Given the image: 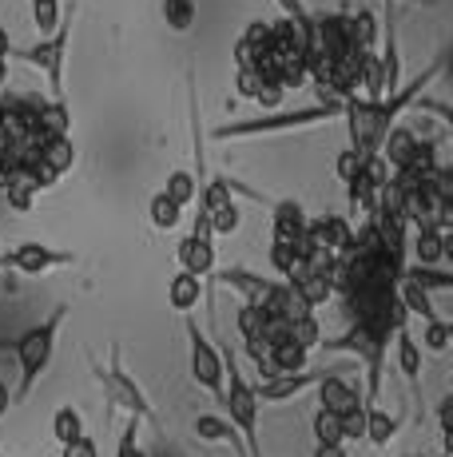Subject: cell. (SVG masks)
Instances as JSON below:
<instances>
[{
    "mask_svg": "<svg viewBox=\"0 0 453 457\" xmlns=\"http://www.w3.org/2000/svg\"><path fill=\"white\" fill-rule=\"evenodd\" d=\"M394 434H398V418H390L382 406H366V434L362 437H370V445H390L394 442Z\"/></svg>",
    "mask_w": 453,
    "mask_h": 457,
    "instance_id": "cell-27",
    "label": "cell"
},
{
    "mask_svg": "<svg viewBox=\"0 0 453 457\" xmlns=\"http://www.w3.org/2000/svg\"><path fill=\"white\" fill-rule=\"evenodd\" d=\"M223 354V406H226V421L235 426V434L243 437V450L247 457H263V442H259V398H255V382H247V374H243L239 366V354H235L231 346L219 350Z\"/></svg>",
    "mask_w": 453,
    "mask_h": 457,
    "instance_id": "cell-5",
    "label": "cell"
},
{
    "mask_svg": "<svg viewBox=\"0 0 453 457\" xmlns=\"http://www.w3.org/2000/svg\"><path fill=\"white\" fill-rule=\"evenodd\" d=\"M223 287H231V291H239L243 295V303H251V306H263V298L271 295V278H263V275H255V270H247V267H223L219 275Z\"/></svg>",
    "mask_w": 453,
    "mask_h": 457,
    "instance_id": "cell-16",
    "label": "cell"
},
{
    "mask_svg": "<svg viewBox=\"0 0 453 457\" xmlns=\"http://www.w3.org/2000/svg\"><path fill=\"white\" fill-rule=\"evenodd\" d=\"M438 457H446V453H438Z\"/></svg>",
    "mask_w": 453,
    "mask_h": 457,
    "instance_id": "cell-49",
    "label": "cell"
},
{
    "mask_svg": "<svg viewBox=\"0 0 453 457\" xmlns=\"http://www.w3.org/2000/svg\"><path fill=\"white\" fill-rule=\"evenodd\" d=\"M195 16H199L195 0H163V21H168V29L179 32V37L195 29Z\"/></svg>",
    "mask_w": 453,
    "mask_h": 457,
    "instance_id": "cell-29",
    "label": "cell"
},
{
    "mask_svg": "<svg viewBox=\"0 0 453 457\" xmlns=\"http://www.w3.org/2000/svg\"><path fill=\"white\" fill-rule=\"evenodd\" d=\"M183 330H187V350H191V378H195V386H203L211 398L223 402V354L219 346H215L211 338H207L203 330H199V322L187 314V322H183Z\"/></svg>",
    "mask_w": 453,
    "mask_h": 457,
    "instance_id": "cell-8",
    "label": "cell"
},
{
    "mask_svg": "<svg viewBox=\"0 0 453 457\" xmlns=\"http://www.w3.org/2000/svg\"><path fill=\"white\" fill-rule=\"evenodd\" d=\"M398 327H406V322H394V319H358V322H350V330H346V334L318 342V346L330 350V354H354L366 366V390H362L366 406H378V398H382V362H386L390 338H394Z\"/></svg>",
    "mask_w": 453,
    "mask_h": 457,
    "instance_id": "cell-2",
    "label": "cell"
},
{
    "mask_svg": "<svg viewBox=\"0 0 453 457\" xmlns=\"http://www.w3.org/2000/svg\"><path fill=\"white\" fill-rule=\"evenodd\" d=\"M315 390H318V410H326V414H334V418L358 414L366 406L362 386H354L350 378H342V374H326Z\"/></svg>",
    "mask_w": 453,
    "mask_h": 457,
    "instance_id": "cell-10",
    "label": "cell"
},
{
    "mask_svg": "<svg viewBox=\"0 0 453 457\" xmlns=\"http://www.w3.org/2000/svg\"><path fill=\"white\" fill-rule=\"evenodd\" d=\"M139 421L136 418H128V426H124V434H119V445H116V457H147L144 450H139Z\"/></svg>",
    "mask_w": 453,
    "mask_h": 457,
    "instance_id": "cell-37",
    "label": "cell"
},
{
    "mask_svg": "<svg viewBox=\"0 0 453 457\" xmlns=\"http://www.w3.org/2000/svg\"><path fill=\"white\" fill-rule=\"evenodd\" d=\"M72 262H76V254L52 251V247H45V243H16L12 251L0 254V267L16 270V275H29V278H40L56 267H72Z\"/></svg>",
    "mask_w": 453,
    "mask_h": 457,
    "instance_id": "cell-9",
    "label": "cell"
},
{
    "mask_svg": "<svg viewBox=\"0 0 453 457\" xmlns=\"http://www.w3.org/2000/svg\"><path fill=\"white\" fill-rule=\"evenodd\" d=\"M322 378H326V370H302V374L263 378V382L255 386V398H259V406H263V402H271V406H278V402H291V398H299V394L315 390Z\"/></svg>",
    "mask_w": 453,
    "mask_h": 457,
    "instance_id": "cell-12",
    "label": "cell"
},
{
    "mask_svg": "<svg viewBox=\"0 0 453 457\" xmlns=\"http://www.w3.org/2000/svg\"><path fill=\"white\" fill-rule=\"evenodd\" d=\"M95 378H100V386H103V394H108L111 406L128 410V418H136V421H152V426H160L155 406H152V398L144 394V386H139L136 378L124 370V354H119V346H111L108 370H103V366H95Z\"/></svg>",
    "mask_w": 453,
    "mask_h": 457,
    "instance_id": "cell-7",
    "label": "cell"
},
{
    "mask_svg": "<svg viewBox=\"0 0 453 457\" xmlns=\"http://www.w3.org/2000/svg\"><path fill=\"white\" fill-rule=\"evenodd\" d=\"M406 4H417V0H406Z\"/></svg>",
    "mask_w": 453,
    "mask_h": 457,
    "instance_id": "cell-46",
    "label": "cell"
},
{
    "mask_svg": "<svg viewBox=\"0 0 453 457\" xmlns=\"http://www.w3.org/2000/svg\"><path fill=\"white\" fill-rule=\"evenodd\" d=\"M267 366H271V378H283V374H302L310 366V350H302L294 338L286 342H275L267 346Z\"/></svg>",
    "mask_w": 453,
    "mask_h": 457,
    "instance_id": "cell-17",
    "label": "cell"
},
{
    "mask_svg": "<svg viewBox=\"0 0 453 457\" xmlns=\"http://www.w3.org/2000/svg\"><path fill=\"white\" fill-rule=\"evenodd\" d=\"M438 76H441V60H433L430 68H422L414 80H406L394 96H386V100H358V96H354V100H346L342 104V116H346V128H350V147H354V152L378 155L382 139L398 128V116H402V112L433 80H438Z\"/></svg>",
    "mask_w": 453,
    "mask_h": 457,
    "instance_id": "cell-1",
    "label": "cell"
},
{
    "mask_svg": "<svg viewBox=\"0 0 453 457\" xmlns=\"http://www.w3.org/2000/svg\"><path fill=\"white\" fill-rule=\"evenodd\" d=\"M275 4L283 8V21L294 29V37H299V44H302V56H307L310 40H315V12H310L302 0H275Z\"/></svg>",
    "mask_w": 453,
    "mask_h": 457,
    "instance_id": "cell-22",
    "label": "cell"
},
{
    "mask_svg": "<svg viewBox=\"0 0 453 457\" xmlns=\"http://www.w3.org/2000/svg\"><path fill=\"white\" fill-rule=\"evenodd\" d=\"M12 410V390H8V382H0V418Z\"/></svg>",
    "mask_w": 453,
    "mask_h": 457,
    "instance_id": "cell-41",
    "label": "cell"
},
{
    "mask_svg": "<svg viewBox=\"0 0 453 457\" xmlns=\"http://www.w3.org/2000/svg\"><path fill=\"white\" fill-rule=\"evenodd\" d=\"M402 278H409V283H414L417 291H425V295L453 291V275H449V270H441V267H414V262H406Z\"/></svg>",
    "mask_w": 453,
    "mask_h": 457,
    "instance_id": "cell-24",
    "label": "cell"
},
{
    "mask_svg": "<svg viewBox=\"0 0 453 457\" xmlns=\"http://www.w3.org/2000/svg\"><path fill=\"white\" fill-rule=\"evenodd\" d=\"M64 314H68V303L52 306V314L45 322H37L32 330H24L21 338H12V354L21 362V382L12 390V402H24L37 382L48 374L52 366V354H56V338H60V327H64Z\"/></svg>",
    "mask_w": 453,
    "mask_h": 457,
    "instance_id": "cell-3",
    "label": "cell"
},
{
    "mask_svg": "<svg viewBox=\"0 0 453 457\" xmlns=\"http://www.w3.org/2000/svg\"><path fill=\"white\" fill-rule=\"evenodd\" d=\"M342 116V104L326 100V104H310V108H291V112H263L255 120H235V124H219L211 128V139H255V136H286V131H302L315 124H330V120Z\"/></svg>",
    "mask_w": 453,
    "mask_h": 457,
    "instance_id": "cell-4",
    "label": "cell"
},
{
    "mask_svg": "<svg viewBox=\"0 0 453 457\" xmlns=\"http://www.w3.org/2000/svg\"><path fill=\"white\" fill-rule=\"evenodd\" d=\"M0 254H4V247H0Z\"/></svg>",
    "mask_w": 453,
    "mask_h": 457,
    "instance_id": "cell-47",
    "label": "cell"
},
{
    "mask_svg": "<svg viewBox=\"0 0 453 457\" xmlns=\"http://www.w3.org/2000/svg\"><path fill=\"white\" fill-rule=\"evenodd\" d=\"M199 298H203V278L187 275V270H176V275L168 278V303H171V311L191 314L199 306Z\"/></svg>",
    "mask_w": 453,
    "mask_h": 457,
    "instance_id": "cell-18",
    "label": "cell"
},
{
    "mask_svg": "<svg viewBox=\"0 0 453 457\" xmlns=\"http://www.w3.org/2000/svg\"><path fill=\"white\" fill-rule=\"evenodd\" d=\"M147 219H152V227L155 231H171V227H179V219H183V207L171 204L163 191H155L152 195V204H147Z\"/></svg>",
    "mask_w": 453,
    "mask_h": 457,
    "instance_id": "cell-30",
    "label": "cell"
},
{
    "mask_svg": "<svg viewBox=\"0 0 453 457\" xmlns=\"http://www.w3.org/2000/svg\"><path fill=\"white\" fill-rule=\"evenodd\" d=\"M199 219H207V231H211V239H215V235H235V231L243 227V211H239V204L215 211V215H199Z\"/></svg>",
    "mask_w": 453,
    "mask_h": 457,
    "instance_id": "cell-34",
    "label": "cell"
},
{
    "mask_svg": "<svg viewBox=\"0 0 453 457\" xmlns=\"http://www.w3.org/2000/svg\"><path fill=\"white\" fill-rule=\"evenodd\" d=\"M449 342H453V322H449V319L425 322V334H422V346H425V350H433V354H446Z\"/></svg>",
    "mask_w": 453,
    "mask_h": 457,
    "instance_id": "cell-35",
    "label": "cell"
},
{
    "mask_svg": "<svg viewBox=\"0 0 453 457\" xmlns=\"http://www.w3.org/2000/svg\"><path fill=\"white\" fill-rule=\"evenodd\" d=\"M307 211L294 199H278L271 204V223H275V243H286V247H299L307 239Z\"/></svg>",
    "mask_w": 453,
    "mask_h": 457,
    "instance_id": "cell-15",
    "label": "cell"
},
{
    "mask_svg": "<svg viewBox=\"0 0 453 457\" xmlns=\"http://www.w3.org/2000/svg\"><path fill=\"white\" fill-rule=\"evenodd\" d=\"M366 160H370V155H362V152H354V147H346V152H338V160H334V175L342 183H354L358 179V171L366 167Z\"/></svg>",
    "mask_w": 453,
    "mask_h": 457,
    "instance_id": "cell-36",
    "label": "cell"
},
{
    "mask_svg": "<svg viewBox=\"0 0 453 457\" xmlns=\"http://www.w3.org/2000/svg\"><path fill=\"white\" fill-rule=\"evenodd\" d=\"M176 259H179V270H187V275H195V278L215 275V239L207 231H191L187 239L179 243Z\"/></svg>",
    "mask_w": 453,
    "mask_h": 457,
    "instance_id": "cell-13",
    "label": "cell"
},
{
    "mask_svg": "<svg viewBox=\"0 0 453 457\" xmlns=\"http://www.w3.org/2000/svg\"><path fill=\"white\" fill-rule=\"evenodd\" d=\"M72 16H76V4L64 8V16H60V29L45 37L40 44H29V48L12 52V56H21L24 64L40 68L48 80V100H64V60H68V40H72Z\"/></svg>",
    "mask_w": 453,
    "mask_h": 457,
    "instance_id": "cell-6",
    "label": "cell"
},
{
    "mask_svg": "<svg viewBox=\"0 0 453 457\" xmlns=\"http://www.w3.org/2000/svg\"><path fill=\"white\" fill-rule=\"evenodd\" d=\"M0 350H12V342H8V338H0Z\"/></svg>",
    "mask_w": 453,
    "mask_h": 457,
    "instance_id": "cell-45",
    "label": "cell"
},
{
    "mask_svg": "<svg viewBox=\"0 0 453 457\" xmlns=\"http://www.w3.org/2000/svg\"><path fill=\"white\" fill-rule=\"evenodd\" d=\"M60 457H100V445H95V437H76L72 445H60Z\"/></svg>",
    "mask_w": 453,
    "mask_h": 457,
    "instance_id": "cell-38",
    "label": "cell"
},
{
    "mask_svg": "<svg viewBox=\"0 0 453 457\" xmlns=\"http://www.w3.org/2000/svg\"><path fill=\"white\" fill-rule=\"evenodd\" d=\"M398 303H402V311L406 314H417L422 322H433V319H441V311L433 306V298L425 295V291H417L409 278H398Z\"/></svg>",
    "mask_w": 453,
    "mask_h": 457,
    "instance_id": "cell-25",
    "label": "cell"
},
{
    "mask_svg": "<svg viewBox=\"0 0 453 457\" xmlns=\"http://www.w3.org/2000/svg\"><path fill=\"white\" fill-rule=\"evenodd\" d=\"M0 144H12V139H8V116H4V108H0Z\"/></svg>",
    "mask_w": 453,
    "mask_h": 457,
    "instance_id": "cell-43",
    "label": "cell"
},
{
    "mask_svg": "<svg viewBox=\"0 0 453 457\" xmlns=\"http://www.w3.org/2000/svg\"><path fill=\"white\" fill-rule=\"evenodd\" d=\"M310 457H350V453H346V445H315Z\"/></svg>",
    "mask_w": 453,
    "mask_h": 457,
    "instance_id": "cell-40",
    "label": "cell"
},
{
    "mask_svg": "<svg viewBox=\"0 0 453 457\" xmlns=\"http://www.w3.org/2000/svg\"><path fill=\"white\" fill-rule=\"evenodd\" d=\"M37 160L48 167L52 175H64V171H72V163H76V144H72V136H52L45 139V144L37 147Z\"/></svg>",
    "mask_w": 453,
    "mask_h": 457,
    "instance_id": "cell-19",
    "label": "cell"
},
{
    "mask_svg": "<svg viewBox=\"0 0 453 457\" xmlns=\"http://www.w3.org/2000/svg\"><path fill=\"white\" fill-rule=\"evenodd\" d=\"M307 239L315 243V247H326L330 254L342 259L354 243V223L346 215H330V211L326 215H310L307 219Z\"/></svg>",
    "mask_w": 453,
    "mask_h": 457,
    "instance_id": "cell-11",
    "label": "cell"
},
{
    "mask_svg": "<svg viewBox=\"0 0 453 457\" xmlns=\"http://www.w3.org/2000/svg\"><path fill=\"white\" fill-rule=\"evenodd\" d=\"M195 437H203V442H231V453L235 457H247V450H243V437L235 434V426L219 414H203L195 418Z\"/></svg>",
    "mask_w": 453,
    "mask_h": 457,
    "instance_id": "cell-21",
    "label": "cell"
},
{
    "mask_svg": "<svg viewBox=\"0 0 453 457\" xmlns=\"http://www.w3.org/2000/svg\"><path fill=\"white\" fill-rule=\"evenodd\" d=\"M52 437H56L60 445H72L76 437H84V414L76 406H60L56 414H52Z\"/></svg>",
    "mask_w": 453,
    "mask_h": 457,
    "instance_id": "cell-28",
    "label": "cell"
},
{
    "mask_svg": "<svg viewBox=\"0 0 453 457\" xmlns=\"http://www.w3.org/2000/svg\"><path fill=\"white\" fill-rule=\"evenodd\" d=\"M60 16H64V4H60V0H32V24H37L40 40L60 29Z\"/></svg>",
    "mask_w": 453,
    "mask_h": 457,
    "instance_id": "cell-32",
    "label": "cell"
},
{
    "mask_svg": "<svg viewBox=\"0 0 453 457\" xmlns=\"http://www.w3.org/2000/svg\"><path fill=\"white\" fill-rule=\"evenodd\" d=\"M0 457H8V453H0Z\"/></svg>",
    "mask_w": 453,
    "mask_h": 457,
    "instance_id": "cell-48",
    "label": "cell"
},
{
    "mask_svg": "<svg viewBox=\"0 0 453 457\" xmlns=\"http://www.w3.org/2000/svg\"><path fill=\"white\" fill-rule=\"evenodd\" d=\"M163 195H168L176 207L187 211V207L199 199V179L187 171V167H176V171L168 175V187H163Z\"/></svg>",
    "mask_w": 453,
    "mask_h": 457,
    "instance_id": "cell-26",
    "label": "cell"
},
{
    "mask_svg": "<svg viewBox=\"0 0 453 457\" xmlns=\"http://www.w3.org/2000/svg\"><path fill=\"white\" fill-rule=\"evenodd\" d=\"M40 139L52 136H72V112L64 100H40Z\"/></svg>",
    "mask_w": 453,
    "mask_h": 457,
    "instance_id": "cell-23",
    "label": "cell"
},
{
    "mask_svg": "<svg viewBox=\"0 0 453 457\" xmlns=\"http://www.w3.org/2000/svg\"><path fill=\"white\" fill-rule=\"evenodd\" d=\"M449 251V231H438V227H414L406 243V254H414V267H438Z\"/></svg>",
    "mask_w": 453,
    "mask_h": 457,
    "instance_id": "cell-14",
    "label": "cell"
},
{
    "mask_svg": "<svg viewBox=\"0 0 453 457\" xmlns=\"http://www.w3.org/2000/svg\"><path fill=\"white\" fill-rule=\"evenodd\" d=\"M310 429H315V445H342V418L326 414V410H315Z\"/></svg>",
    "mask_w": 453,
    "mask_h": 457,
    "instance_id": "cell-33",
    "label": "cell"
},
{
    "mask_svg": "<svg viewBox=\"0 0 453 457\" xmlns=\"http://www.w3.org/2000/svg\"><path fill=\"white\" fill-rule=\"evenodd\" d=\"M394 354H398V370L406 374L409 386L422 382V346L414 342V334H409L406 327L394 330Z\"/></svg>",
    "mask_w": 453,
    "mask_h": 457,
    "instance_id": "cell-20",
    "label": "cell"
},
{
    "mask_svg": "<svg viewBox=\"0 0 453 457\" xmlns=\"http://www.w3.org/2000/svg\"><path fill=\"white\" fill-rule=\"evenodd\" d=\"M4 195H8V204H12L16 211H29V207H32V191L24 187V183H16V179H8Z\"/></svg>",
    "mask_w": 453,
    "mask_h": 457,
    "instance_id": "cell-39",
    "label": "cell"
},
{
    "mask_svg": "<svg viewBox=\"0 0 453 457\" xmlns=\"http://www.w3.org/2000/svg\"><path fill=\"white\" fill-rule=\"evenodd\" d=\"M263 311L259 306H251V303H243L239 311H235V327H239V338H243V346H251V342H263Z\"/></svg>",
    "mask_w": 453,
    "mask_h": 457,
    "instance_id": "cell-31",
    "label": "cell"
},
{
    "mask_svg": "<svg viewBox=\"0 0 453 457\" xmlns=\"http://www.w3.org/2000/svg\"><path fill=\"white\" fill-rule=\"evenodd\" d=\"M12 56V40H8V29L0 24V60H8Z\"/></svg>",
    "mask_w": 453,
    "mask_h": 457,
    "instance_id": "cell-42",
    "label": "cell"
},
{
    "mask_svg": "<svg viewBox=\"0 0 453 457\" xmlns=\"http://www.w3.org/2000/svg\"><path fill=\"white\" fill-rule=\"evenodd\" d=\"M8 84V60H0V87Z\"/></svg>",
    "mask_w": 453,
    "mask_h": 457,
    "instance_id": "cell-44",
    "label": "cell"
}]
</instances>
